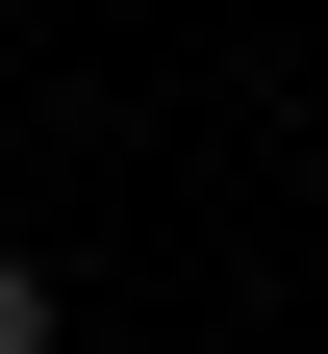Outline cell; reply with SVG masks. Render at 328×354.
I'll return each mask as SVG.
<instances>
[{"label": "cell", "mask_w": 328, "mask_h": 354, "mask_svg": "<svg viewBox=\"0 0 328 354\" xmlns=\"http://www.w3.org/2000/svg\"><path fill=\"white\" fill-rule=\"evenodd\" d=\"M0 354H51V279H26V253H0Z\"/></svg>", "instance_id": "1"}]
</instances>
